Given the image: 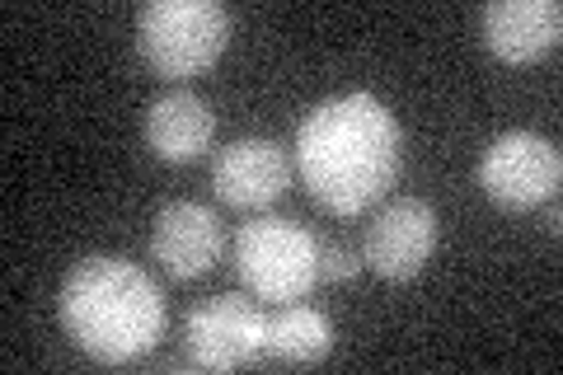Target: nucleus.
Returning a JSON list of instances; mask_svg holds the SVG:
<instances>
[{
  "label": "nucleus",
  "instance_id": "nucleus-8",
  "mask_svg": "<svg viewBox=\"0 0 563 375\" xmlns=\"http://www.w3.org/2000/svg\"><path fill=\"white\" fill-rule=\"evenodd\" d=\"M211 188H217V198L225 207H240V211L273 207L291 188V159L268 136L231 141L211 159Z\"/></svg>",
  "mask_w": 563,
  "mask_h": 375
},
{
  "label": "nucleus",
  "instance_id": "nucleus-7",
  "mask_svg": "<svg viewBox=\"0 0 563 375\" xmlns=\"http://www.w3.org/2000/svg\"><path fill=\"white\" fill-rule=\"evenodd\" d=\"M437 249V211L422 198L385 202L362 240V263L385 282H409L432 263Z\"/></svg>",
  "mask_w": 563,
  "mask_h": 375
},
{
  "label": "nucleus",
  "instance_id": "nucleus-10",
  "mask_svg": "<svg viewBox=\"0 0 563 375\" xmlns=\"http://www.w3.org/2000/svg\"><path fill=\"white\" fill-rule=\"evenodd\" d=\"M563 38L559 0H493L484 5V43L507 66H531Z\"/></svg>",
  "mask_w": 563,
  "mask_h": 375
},
{
  "label": "nucleus",
  "instance_id": "nucleus-12",
  "mask_svg": "<svg viewBox=\"0 0 563 375\" xmlns=\"http://www.w3.org/2000/svg\"><path fill=\"white\" fill-rule=\"evenodd\" d=\"M333 352V319L314 306H277L268 315V362L282 366H320Z\"/></svg>",
  "mask_w": 563,
  "mask_h": 375
},
{
  "label": "nucleus",
  "instance_id": "nucleus-2",
  "mask_svg": "<svg viewBox=\"0 0 563 375\" xmlns=\"http://www.w3.org/2000/svg\"><path fill=\"white\" fill-rule=\"evenodd\" d=\"M57 315L70 343L103 366L136 362L165 333V296L128 258L76 263L62 282Z\"/></svg>",
  "mask_w": 563,
  "mask_h": 375
},
{
  "label": "nucleus",
  "instance_id": "nucleus-11",
  "mask_svg": "<svg viewBox=\"0 0 563 375\" xmlns=\"http://www.w3.org/2000/svg\"><path fill=\"white\" fill-rule=\"evenodd\" d=\"M211 136H217V113H211V103L198 99L192 89H165V95L151 99L146 146L155 159L188 165V159H198L211 146Z\"/></svg>",
  "mask_w": 563,
  "mask_h": 375
},
{
  "label": "nucleus",
  "instance_id": "nucleus-5",
  "mask_svg": "<svg viewBox=\"0 0 563 375\" xmlns=\"http://www.w3.org/2000/svg\"><path fill=\"white\" fill-rule=\"evenodd\" d=\"M559 178H563V155L554 141L536 132H503L479 155V188L503 211H531L554 202Z\"/></svg>",
  "mask_w": 563,
  "mask_h": 375
},
{
  "label": "nucleus",
  "instance_id": "nucleus-13",
  "mask_svg": "<svg viewBox=\"0 0 563 375\" xmlns=\"http://www.w3.org/2000/svg\"><path fill=\"white\" fill-rule=\"evenodd\" d=\"M362 267L366 263L352 254V249H339V244H324L320 249V282H352Z\"/></svg>",
  "mask_w": 563,
  "mask_h": 375
},
{
  "label": "nucleus",
  "instance_id": "nucleus-1",
  "mask_svg": "<svg viewBox=\"0 0 563 375\" xmlns=\"http://www.w3.org/2000/svg\"><path fill=\"white\" fill-rule=\"evenodd\" d=\"M296 169L310 198L333 217L372 211L404 169L399 118L362 89L314 103L296 132Z\"/></svg>",
  "mask_w": 563,
  "mask_h": 375
},
{
  "label": "nucleus",
  "instance_id": "nucleus-3",
  "mask_svg": "<svg viewBox=\"0 0 563 375\" xmlns=\"http://www.w3.org/2000/svg\"><path fill=\"white\" fill-rule=\"evenodd\" d=\"M231 14L217 0H151L136 10V47L165 80H192L221 62Z\"/></svg>",
  "mask_w": 563,
  "mask_h": 375
},
{
  "label": "nucleus",
  "instance_id": "nucleus-4",
  "mask_svg": "<svg viewBox=\"0 0 563 375\" xmlns=\"http://www.w3.org/2000/svg\"><path fill=\"white\" fill-rule=\"evenodd\" d=\"M235 267H240V282L258 300L291 306V300L310 296V287L320 282V244H314L306 225L282 221V217H258L240 230Z\"/></svg>",
  "mask_w": 563,
  "mask_h": 375
},
{
  "label": "nucleus",
  "instance_id": "nucleus-9",
  "mask_svg": "<svg viewBox=\"0 0 563 375\" xmlns=\"http://www.w3.org/2000/svg\"><path fill=\"white\" fill-rule=\"evenodd\" d=\"M225 249V225L207 202H169L155 211L151 225V254L169 277L192 282L217 267Z\"/></svg>",
  "mask_w": 563,
  "mask_h": 375
},
{
  "label": "nucleus",
  "instance_id": "nucleus-6",
  "mask_svg": "<svg viewBox=\"0 0 563 375\" xmlns=\"http://www.w3.org/2000/svg\"><path fill=\"white\" fill-rule=\"evenodd\" d=\"M184 348H188V362L202 371L258 366L263 352H268V315H263L254 300L221 291L188 315Z\"/></svg>",
  "mask_w": 563,
  "mask_h": 375
}]
</instances>
